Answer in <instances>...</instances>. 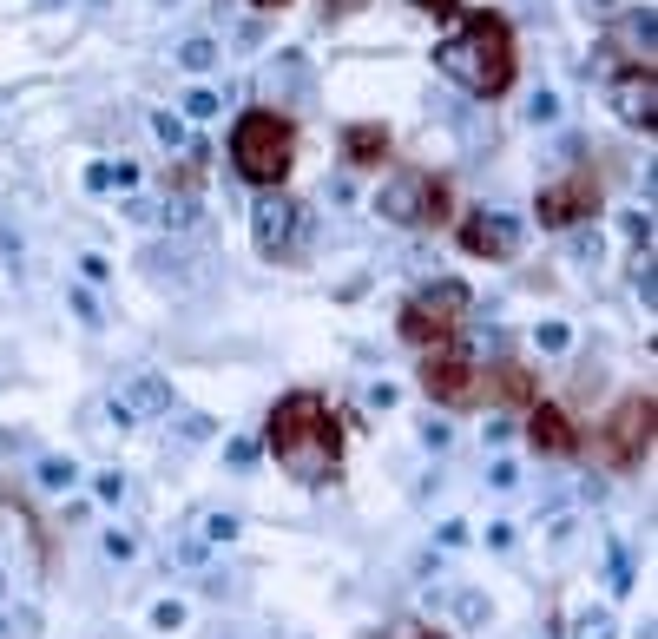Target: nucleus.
<instances>
[{
    "label": "nucleus",
    "instance_id": "obj_1",
    "mask_svg": "<svg viewBox=\"0 0 658 639\" xmlns=\"http://www.w3.org/2000/svg\"><path fill=\"white\" fill-rule=\"evenodd\" d=\"M270 455L283 462V475H297L303 488H323L336 475V455H343V435L329 422L323 396L297 389V396H283L270 409Z\"/></svg>",
    "mask_w": 658,
    "mask_h": 639
},
{
    "label": "nucleus",
    "instance_id": "obj_2",
    "mask_svg": "<svg viewBox=\"0 0 658 639\" xmlns=\"http://www.w3.org/2000/svg\"><path fill=\"white\" fill-rule=\"evenodd\" d=\"M435 66L461 93L474 99H501L514 86V33H507L501 14H468L448 40L435 47Z\"/></svg>",
    "mask_w": 658,
    "mask_h": 639
},
{
    "label": "nucleus",
    "instance_id": "obj_3",
    "mask_svg": "<svg viewBox=\"0 0 658 639\" xmlns=\"http://www.w3.org/2000/svg\"><path fill=\"white\" fill-rule=\"evenodd\" d=\"M290 159H297V132H290V119L270 106H251V112H237V126H231V165L237 178H251V185H283L290 178Z\"/></svg>",
    "mask_w": 658,
    "mask_h": 639
},
{
    "label": "nucleus",
    "instance_id": "obj_4",
    "mask_svg": "<svg viewBox=\"0 0 658 639\" xmlns=\"http://www.w3.org/2000/svg\"><path fill=\"white\" fill-rule=\"evenodd\" d=\"M376 211H382V224L415 231V224H435L441 211H448V192H441V178H428V172H389L376 185Z\"/></svg>",
    "mask_w": 658,
    "mask_h": 639
},
{
    "label": "nucleus",
    "instance_id": "obj_5",
    "mask_svg": "<svg viewBox=\"0 0 658 639\" xmlns=\"http://www.w3.org/2000/svg\"><path fill=\"white\" fill-rule=\"evenodd\" d=\"M461 310H468V284H455V277H441V284L415 290L402 310V336L408 343H441V336H455Z\"/></svg>",
    "mask_w": 658,
    "mask_h": 639
},
{
    "label": "nucleus",
    "instance_id": "obj_6",
    "mask_svg": "<svg viewBox=\"0 0 658 639\" xmlns=\"http://www.w3.org/2000/svg\"><path fill=\"white\" fill-rule=\"evenodd\" d=\"M422 389L435 402H474L481 396V356L468 350V343H455V336H441L435 350H428V363H422Z\"/></svg>",
    "mask_w": 658,
    "mask_h": 639
},
{
    "label": "nucleus",
    "instance_id": "obj_7",
    "mask_svg": "<svg viewBox=\"0 0 658 639\" xmlns=\"http://www.w3.org/2000/svg\"><path fill=\"white\" fill-rule=\"evenodd\" d=\"M251 238H257V251H264L270 264L297 257V244H303V205H297V198H283L277 185H270V192L257 198V211H251Z\"/></svg>",
    "mask_w": 658,
    "mask_h": 639
},
{
    "label": "nucleus",
    "instance_id": "obj_8",
    "mask_svg": "<svg viewBox=\"0 0 658 639\" xmlns=\"http://www.w3.org/2000/svg\"><path fill=\"white\" fill-rule=\"evenodd\" d=\"M106 416L119 422V429H132V422H152V416H172V383H165L158 369H139V376H126V383L112 389Z\"/></svg>",
    "mask_w": 658,
    "mask_h": 639
},
{
    "label": "nucleus",
    "instance_id": "obj_9",
    "mask_svg": "<svg viewBox=\"0 0 658 639\" xmlns=\"http://www.w3.org/2000/svg\"><path fill=\"white\" fill-rule=\"evenodd\" d=\"M593 211H599L593 172H573V178H560V185L540 192V224H553V231H573V224H586Z\"/></svg>",
    "mask_w": 658,
    "mask_h": 639
},
{
    "label": "nucleus",
    "instance_id": "obj_10",
    "mask_svg": "<svg viewBox=\"0 0 658 639\" xmlns=\"http://www.w3.org/2000/svg\"><path fill=\"white\" fill-rule=\"evenodd\" d=\"M520 238H527V224L514 211H474L461 224V251H474V257H514Z\"/></svg>",
    "mask_w": 658,
    "mask_h": 639
},
{
    "label": "nucleus",
    "instance_id": "obj_11",
    "mask_svg": "<svg viewBox=\"0 0 658 639\" xmlns=\"http://www.w3.org/2000/svg\"><path fill=\"white\" fill-rule=\"evenodd\" d=\"M612 112H619L626 126H639V132L658 126V80H652V66H626V73L612 80Z\"/></svg>",
    "mask_w": 658,
    "mask_h": 639
},
{
    "label": "nucleus",
    "instance_id": "obj_12",
    "mask_svg": "<svg viewBox=\"0 0 658 639\" xmlns=\"http://www.w3.org/2000/svg\"><path fill=\"white\" fill-rule=\"evenodd\" d=\"M645 442H652V402H626V409L612 416V455H619V462H639Z\"/></svg>",
    "mask_w": 658,
    "mask_h": 639
},
{
    "label": "nucleus",
    "instance_id": "obj_13",
    "mask_svg": "<svg viewBox=\"0 0 658 639\" xmlns=\"http://www.w3.org/2000/svg\"><path fill=\"white\" fill-rule=\"evenodd\" d=\"M527 442L540 448V455H573V448H580V435L566 429L560 409H547V402H540V409L527 416Z\"/></svg>",
    "mask_w": 658,
    "mask_h": 639
},
{
    "label": "nucleus",
    "instance_id": "obj_14",
    "mask_svg": "<svg viewBox=\"0 0 658 639\" xmlns=\"http://www.w3.org/2000/svg\"><path fill=\"white\" fill-rule=\"evenodd\" d=\"M270 93H277V106H297V99L310 93V60H303V53H277V66H270Z\"/></svg>",
    "mask_w": 658,
    "mask_h": 639
},
{
    "label": "nucleus",
    "instance_id": "obj_15",
    "mask_svg": "<svg viewBox=\"0 0 658 639\" xmlns=\"http://www.w3.org/2000/svg\"><path fill=\"white\" fill-rule=\"evenodd\" d=\"M382 152H389V132L369 126V119L343 132V159H349V165H382Z\"/></svg>",
    "mask_w": 658,
    "mask_h": 639
},
{
    "label": "nucleus",
    "instance_id": "obj_16",
    "mask_svg": "<svg viewBox=\"0 0 658 639\" xmlns=\"http://www.w3.org/2000/svg\"><path fill=\"white\" fill-rule=\"evenodd\" d=\"M139 264L158 277V284H191V251H178V244H152Z\"/></svg>",
    "mask_w": 658,
    "mask_h": 639
},
{
    "label": "nucleus",
    "instance_id": "obj_17",
    "mask_svg": "<svg viewBox=\"0 0 658 639\" xmlns=\"http://www.w3.org/2000/svg\"><path fill=\"white\" fill-rule=\"evenodd\" d=\"M132 185H139V165L132 159H99V165H86V192H132Z\"/></svg>",
    "mask_w": 658,
    "mask_h": 639
},
{
    "label": "nucleus",
    "instance_id": "obj_18",
    "mask_svg": "<svg viewBox=\"0 0 658 639\" xmlns=\"http://www.w3.org/2000/svg\"><path fill=\"white\" fill-rule=\"evenodd\" d=\"M178 66H185V73H211V66L224 60L218 53V40H211V33H191V40H178V53H172Z\"/></svg>",
    "mask_w": 658,
    "mask_h": 639
},
{
    "label": "nucleus",
    "instance_id": "obj_19",
    "mask_svg": "<svg viewBox=\"0 0 658 639\" xmlns=\"http://www.w3.org/2000/svg\"><path fill=\"white\" fill-rule=\"evenodd\" d=\"M33 481H40V495H73V481H79V468L66 462V455H47V462L33 468Z\"/></svg>",
    "mask_w": 658,
    "mask_h": 639
},
{
    "label": "nucleus",
    "instance_id": "obj_20",
    "mask_svg": "<svg viewBox=\"0 0 658 639\" xmlns=\"http://www.w3.org/2000/svg\"><path fill=\"white\" fill-rule=\"evenodd\" d=\"M652 33H658L652 27V7H632V14H626V47L639 53L645 66H652Z\"/></svg>",
    "mask_w": 658,
    "mask_h": 639
},
{
    "label": "nucleus",
    "instance_id": "obj_21",
    "mask_svg": "<svg viewBox=\"0 0 658 639\" xmlns=\"http://www.w3.org/2000/svg\"><path fill=\"white\" fill-rule=\"evenodd\" d=\"M158 218H165V224H172V231H191V224H198V198H165V205H158Z\"/></svg>",
    "mask_w": 658,
    "mask_h": 639
},
{
    "label": "nucleus",
    "instance_id": "obj_22",
    "mask_svg": "<svg viewBox=\"0 0 658 639\" xmlns=\"http://www.w3.org/2000/svg\"><path fill=\"white\" fill-rule=\"evenodd\" d=\"M152 132H158V145H185V119H178V112H152Z\"/></svg>",
    "mask_w": 658,
    "mask_h": 639
},
{
    "label": "nucleus",
    "instance_id": "obj_23",
    "mask_svg": "<svg viewBox=\"0 0 658 639\" xmlns=\"http://www.w3.org/2000/svg\"><path fill=\"white\" fill-rule=\"evenodd\" d=\"M211 435H218V422H211V416H198V409L178 416V442H211Z\"/></svg>",
    "mask_w": 658,
    "mask_h": 639
},
{
    "label": "nucleus",
    "instance_id": "obj_24",
    "mask_svg": "<svg viewBox=\"0 0 658 639\" xmlns=\"http://www.w3.org/2000/svg\"><path fill=\"white\" fill-rule=\"evenodd\" d=\"M455 613H461V626H487V593H461V600H455Z\"/></svg>",
    "mask_w": 658,
    "mask_h": 639
},
{
    "label": "nucleus",
    "instance_id": "obj_25",
    "mask_svg": "<svg viewBox=\"0 0 658 639\" xmlns=\"http://www.w3.org/2000/svg\"><path fill=\"white\" fill-rule=\"evenodd\" d=\"M527 119H533V126H553V119H560V99H553L547 86H540V93L527 99Z\"/></svg>",
    "mask_w": 658,
    "mask_h": 639
},
{
    "label": "nucleus",
    "instance_id": "obj_26",
    "mask_svg": "<svg viewBox=\"0 0 658 639\" xmlns=\"http://www.w3.org/2000/svg\"><path fill=\"white\" fill-rule=\"evenodd\" d=\"M224 462H231L237 475H244V468H257V442H251V435H237V442H224Z\"/></svg>",
    "mask_w": 658,
    "mask_h": 639
},
{
    "label": "nucleus",
    "instance_id": "obj_27",
    "mask_svg": "<svg viewBox=\"0 0 658 639\" xmlns=\"http://www.w3.org/2000/svg\"><path fill=\"white\" fill-rule=\"evenodd\" d=\"M533 343H540L547 356H560L566 343H573V330H566V323H540V330H533Z\"/></svg>",
    "mask_w": 658,
    "mask_h": 639
},
{
    "label": "nucleus",
    "instance_id": "obj_28",
    "mask_svg": "<svg viewBox=\"0 0 658 639\" xmlns=\"http://www.w3.org/2000/svg\"><path fill=\"white\" fill-rule=\"evenodd\" d=\"M152 626H158V633H178V626H185V600H158Z\"/></svg>",
    "mask_w": 658,
    "mask_h": 639
},
{
    "label": "nucleus",
    "instance_id": "obj_29",
    "mask_svg": "<svg viewBox=\"0 0 658 639\" xmlns=\"http://www.w3.org/2000/svg\"><path fill=\"white\" fill-rule=\"evenodd\" d=\"M185 112H191V119H218V112H224V99L211 93V86H198V93L185 99Z\"/></svg>",
    "mask_w": 658,
    "mask_h": 639
},
{
    "label": "nucleus",
    "instance_id": "obj_30",
    "mask_svg": "<svg viewBox=\"0 0 658 639\" xmlns=\"http://www.w3.org/2000/svg\"><path fill=\"white\" fill-rule=\"evenodd\" d=\"M237 528H244L237 514H204V541H237Z\"/></svg>",
    "mask_w": 658,
    "mask_h": 639
},
{
    "label": "nucleus",
    "instance_id": "obj_31",
    "mask_svg": "<svg viewBox=\"0 0 658 639\" xmlns=\"http://www.w3.org/2000/svg\"><path fill=\"white\" fill-rule=\"evenodd\" d=\"M573 639H612V613H580Z\"/></svg>",
    "mask_w": 658,
    "mask_h": 639
},
{
    "label": "nucleus",
    "instance_id": "obj_32",
    "mask_svg": "<svg viewBox=\"0 0 658 639\" xmlns=\"http://www.w3.org/2000/svg\"><path fill=\"white\" fill-rule=\"evenodd\" d=\"M73 317L86 323V330H99V323H106V317H99V297H93V290H73Z\"/></svg>",
    "mask_w": 658,
    "mask_h": 639
},
{
    "label": "nucleus",
    "instance_id": "obj_33",
    "mask_svg": "<svg viewBox=\"0 0 658 639\" xmlns=\"http://www.w3.org/2000/svg\"><path fill=\"white\" fill-rule=\"evenodd\" d=\"M573 264H599V231H573Z\"/></svg>",
    "mask_w": 658,
    "mask_h": 639
},
{
    "label": "nucleus",
    "instance_id": "obj_34",
    "mask_svg": "<svg viewBox=\"0 0 658 639\" xmlns=\"http://www.w3.org/2000/svg\"><path fill=\"white\" fill-rule=\"evenodd\" d=\"M619 224H626V238L639 244V251H645V244H652V218H645V211H626V218H619Z\"/></svg>",
    "mask_w": 658,
    "mask_h": 639
},
{
    "label": "nucleus",
    "instance_id": "obj_35",
    "mask_svg": "<svg viewBox=\"0 0 658 639\" xmlns=\"http://www.w3.org/2000/svg\"><path fill=\"white\" fill-rule=\"evenodd\" d=\"M612 593H626L632 587V560H626V547H612V580H606Z\"/></svg>",
    "mask_w": 658,
    "mask_h": 639
},
{
    "label": "nucleus",
    "instance_id": "obj_36",
    "mask_svg": "<svg viewBox=\"0 0 658 639\" xmlns=\"http://www.w3.org/2000/svg\"><path fill=\"white\" fill-rule=\"evenodd\" d=\"M106 554H112V560H132V554H139V541H132V534H119V528H106Z\"/></svg>",
    "mask_w": 658,
    "mask_h": 639
},
{
    "label": "nucleus",
    "instance_id": "obj_37",
    "mask_svg": "<svg viewBox=\"0 0 658 639\" xmlns=\"http://www.w3.org/2000/svg\"><path fill=\"white\" fill-rule=\"evenodd\" d=\"M93 495H99V501H126V475H99Z\"/></svg>",
    "mask_w": 658,
    "mask_h": 639
},
{
    "label": "nucleus",
    "instance_id": "obj_38",
    "mask_svg": "<svg viewBox=\"0 0 658 639\" xmlns=\"http://www.w3.org/2000/svg\"><path fill=\"white\" fill-rule=\"evenodd\" d=\"M362 402H369V409H395V383H369Z\"/></svg>",
    "mask_w": 658,
    "mask_h": 639
},
{
    "label": "nucleus",
    "instance_id": "obj_39",
    "mask_svg": "<svg viewBox=\"0 0 658 639\" xmlns=\"http://www.w3.org/2000/svg\"><path fill=\"white\" fill-rule=\"evenodd\" d=\"M79 277H86V284H106L112 264H106V257H79Z\"/></svg>",
    "mask_w": 658,
    "mask_h": 639
},
{
    "label": "nucleus",
    "instance_id": "obj_40",
    "mask_svg": "<svg viewBox=\"0 0 658 639\" xmlns=\"http://www.w3.org/2000/svg\"><path fill=\"white\" fill-rule=\"evenodd\" d=\"M20 257H27V251H20V238H14V231H0V264H7V271H20Z\"/></svg>",
    "mask_w": 658,
    "mask_h": 639
},
{
    "label": "nucleus",
    "instance_id": "obj_41",
    "mask_svg": "<svg viewBox=\"0 0 658 639\" xmlns=\"http://www.w3.org/2000/svg\"><path fill=\"white\" fill-rule=\"evenodd\" d=\"M422 442L428 448H448V442H455V429H448V422H422Z\"/></svg>",
    "mask_w": 658,
    "mask_h": 639
},
{
    "label": "nucleus",
    "instance_id": "obj_42",
    "mask_svg": "<svg viewBox=\"0 0 658 639\" xmlns=\"http://www.w3.org/2000/svg\"><path fill=\"white\" fill-rule=\"evenodd\" d=\"M487 481H494V488H520V468L514 462H494V468H487Z\"/></svg>",
    "mask_w": 658,
    "mask_h": 639
},
{
    "label": "nucleus",
    "instance_id": "obj_43",
    "mask_svg": "<svg viewBox=\"0 0 658 639\" xmlns=\"http://www.w3.org/2000/svg\"><path fill=\"white\" fill-rule=\"evenodd\" d=\"M362 7H369V0H323L329 20H349V14H362Z\"/></svg>",
    "mask_w": 658,
    "mask_h": 639
},
{
    "label": "nucleus",
    "instance_id": "obj_44",
    "mask_svg": "<svg viewBox=\"0 0 658 639\" xmlns=\"http://www.w3.org/2000/svg\"><path fill=\"white\" fill-rule=\"evenodd\" d=\"M487 547H514V521H487Z\"/></svg>",
    "mask_w": 658,
    "mask_h": 639
},
{
    "label": "nucleus",
    "instance_id": "obj_45",
    "mask_svg": "<svg viewBox=\"0 0 658 639\" xmlns=\"http://www.w3.org/2000/svg\"><path fill=\"white\" fill-rule=\"evenodd\" d=\"M389 639H448V633H428V626L408 620V626H389Z\"/></svg>",
    "mask_w": 658,
    "mask_h": 639
},
{
    "label": "nucleus",
    "instance_id": "obj_46",
    "mask_svg": "<svg viewBox=\"0 0 658 639\" xmlns=\"http://www.w3.org/2000/svg\"><path fill=\"white\" fill-rule=\"evenodd\" d=\"M415 7H428V14H448V7H461V0H415Z\"/></svg>",
    "mask_w": 658,
    "mask_h": 639
},
{
    "label": "nucleus",
    "instance_id": "obj_47",
    "mask_svg": "<svg viewBox=\"0 0 658 639\" xmlns=\"http://www.w3.org/2000/svg\"><path fill=\"white\" fill-rule=\"evenodd\" d=\"M20 442V435H7V429H0V455H7V448H14Z\"/></svg>",
    "mask_w": 658,
    "mask_h": 639
},
{
    "label": "nucleus",
    "instance_id": "obj_48",
    "mask_svg": "<svg viewBox=\"0 0 658 639\" xmlns=\"http://www.w3.org/2000/svg\"><path fill=\"white\" fill-rule=\"evenodd\" d=\"M251 7H257V14H270V7H283V0H251Z\"/></svg>",
    "mask_w": 658,
    "mask_h": 639
},
{
    "label": "nucleus",
    "instance_id": "obj_49",
    "mask_svg": "<svg viewBox=\"0 0 658 639\" xmlns=\"http://www.w3.org/2000/svg\"><path fill=\"white\" fill-rule=\"evenodd\" d=\"M7 587H14V580H7V567H0V600H7Z\"/></svg>",
    "mask_w": 658,
    "mask_h": 639
},
{
    "label": "nucleus",
    "instance_id": "obj_50",
    "mask_svg": "<svg viewBox=\"0 0 658 639\" xmlns=\"http://www.w3.org/2000/svg\"><path fill=\"white\" fill-rule=\"evenodd\" d=\"M86 7H106V0H86Z\"/></svg>",
    "mask_w": 658,
    "mask_h": 639
},
{
    "label": "nucleus",
    "instance_id": "obj_51",
    "mask_svg": "<svg viewBox=\"0 0 658 639\" xmlns=\"http://www.w3.org/2000/svg\"><path fill=\"white\" fill-rule=\"evenodd\" d=\"M0 639H7V620H0Z\"/></svg>",
    "mask_w": 658,
    "mask_h": 639
}]
</instances>
